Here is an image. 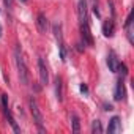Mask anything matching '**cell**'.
Instances as JSON below:
<instances>
[{"label":"cell","mask_w":134,"mask_h":134,"mask_svg":"<svg viewBox=\"0 0 134 134\" xmlns=\"http://www.w3.org/2000/svg\"><path fill=\"white\" fill-rule=\"evenodd\" d=\"M14 60H16V66H18V74H19V81L22 85H29V68L25 65V60H24V55H22V51L19 46H16L14 49Z\"/></svg>","instance_id":"obj_1"},{"label":"cell","mask_w":134,"mask_h":134,"mask_svg":"<svg viewBox=\"0 0 134 134\" xmlns=\"http://www.w3.org/2000/svg\"><path fill=\"white\" fill-rule=\"evenodd\" d=\"M52 30H54V35H55V40H57V44H58V52H60V58L62 62L66 60V47H65V41H63V33H62V24H54L52 25Z\"/></svg>","instance_id":"obj_2"},{"label":"cell","mask_w":134,"mask_h":134,"mask_svg":"<svg viewBox=\"0 0 134 134\" xmlns=\"http://www.w3.org/2000/svg\"><path fill=\"white\" fill-rule=\"evenodd\" d=\"M29 106H30V112H32L33 121L36 123V126H38V128H40V131L43 132V131H44V128H43L44 118H43V114H41V110H40L38 103L35 101V98H32V96H30V99H29Z\"/></svg>","instance_id":"obj_3"},{"label":"cell","mask_w":134,"mask_h":134,"mask_svg":"<svg viewBox=\"0 0 134 134\" xmlns=\"http://www.w3.org/2000/svg\"><path fill=\"white\" fill-rule=\"evenodd\" d=\"M38 71H40V82H41V85H47L49 84V70H47L43 57L38 58Z\"/></svg>","instance_id":"obj_4"},{"label":"cell","mask_w":134,"mask_h":134,"mask_svg":"<svg viewBox=\"0 0 134 134\" xmlns=\"http://www.w3.org/2000/svg\"><path fill=\"white\" fill-rule=\"evenodd\" d=\"M81 35H82L84 44H87V46H93V36H92V33H90L88 22H82V24H81Z\"/></svg>","instance_id":"obj_5"},{"label":"cell","mask_w":134,"mask_h":134,"mask_svg":"<svg viewBox=\"0 0 134 134\" xmlns=\"http://www.w3.org/2000/svg\"><path fill=\"white\" fill-rule=\"evenodd\" d=\"M77 16L79 22H88V14H87V0H79L77 3Z\"/></svg>","instance_id":"obj_6"},{"label":"cell","mask_w":134,"mask_h":134,"mask_svg":"<svg viewBox=\"0 0 134 134\" xmlns=\"http://www.w3.org/2000/svg\"><path fill=\"white\" fill-rule=\"evenodd\" d=\"M103 33H104L106 38H112V36H114V33H115V22H114V18L104 21V24H103Z\"/></svg>","instance_id":"obj_7"},{"label":"cell","mask_w":134,"mask_h":134,"mask_svg":"<svg viewBox=\"0 0 134 134\" xmlns=\"http://www.w3.org/2000/svg\"><path fill=\"white\" fill-rule=\"evenodd\" d=\"M36 29L40 33H46L47 29H49V22H47V18L43 14V13H38L36 16Z\"/></svg>","instance_id":"obj_8"},{"label":"cell","mask_w":134,"mask_h":134,"mask_svg":"<svg viewBox=\"0 0 134 134\" xmlns=\"http://www.w3.org/2000/svg\"><path fill=\"white\" fill-rule=\"evenodd\" d=\"M121 131V121L118 117H112L110 121H109V126H107V132L110 134H115V132H120Z\"/></svg>","instance_id":"obj_9"},{"label":"cell","mask_w":134,"mask_h":134,"mask_svg":"<svg viewBox=\"0 0 134 134\" xmlns=\"http://www.w3.org/2000/svg\"><path fill=\"white\" fill-rule=\"evenodd\" d=\"M118 58L115 57V54L114 52H110L109 55H107V66H109V70L112 71V73H118Z\"/></svg>","instance_id":"obj_10"},{"label":"cell","mask_w":134,"mask_h":134,"mask_svg":"<svg viewBox=\"0 0 134 134\" xmlns=\"http://www.w3.org/2000/svg\"><path fill=\"white\" fill-rule=\"evenodd\" d=\"M114 99H115V101H121V99H125V84H123L121 79L117 82L115 93H114Z\"/></svg>","instance_id":"obj_11"},{"label":"cell","mask_w":134,"mask_h":134,"mask_svg":"<svg viewBox=\"0 0 134 134\" xmlns=\"http://www.w3.org/2000/svg\"><path fill=\"white\" fill-rule=\"evenodd\" d=\"M55 96H57V99L60 103L63 101V82H62V77L60 76L55 77Z\"/></svg>","instance_id":"obj_12"},{"label":"cell","mask_w":134,"mask_h":134,"mask_svg":"<svg viewBox=\"0 0 134 134\" xmlns=\"http://www.w3.org/2000/svg\"><path fill=\"white\" fill-rule=\"evenodd\" d=\"M125 29H126L128 41L132 44V43H134V36H132V18H131V13H129V14H128V18H126V25H125Z\"/></svg>","instance_id":"obj_13"},{"label":"cell","mask_w":134,"mask_h":134,"mask_svg":"<svg viewBox=\"0 0 134 134\" xmlns=\"http://www.w3.org/2000/svg\"><path fill=\"white\" fill-rule=\"evenodd\" d=\"M104 129H103V125H101V121L99 120H95L93 123H92V132H95V134H101Z\"/></svg>","instance_id":"obj_14"},{"label":"cell","mask_w":134,"mask_h":134,"mask_svg":"<svg viewBox=\"0 0 134 134\" xmlns=\"http://www.w3.org/2000/svg\"><path fill=\"white\" fill-rule=\"evenodd\" d=\"M71 120H73V132H79L81 131V123H79V117L76 114L71 115Z\"/></svg>","instance_id":"obj_15"},{"label":"cell","mask_w":134,"mask_h":134,"mask_svg":"<svg viewBox=\"0 0 134 134\" xmlns=\"http://www.w3.org/2000/svg\"><path fill=\"white\" fill-rule=\"evenodd\" d=\"M118 71H121L123 76L128 74V68H126V65H125V63H118Z\"/></svg>","instance_id":"obj_16"},{"label":"cell","mask_w":134,"mask_h":134,"mask_svg":"<svg viewBox=\"0 0 134 134\" xmlns=\"http://www.w3.org/2000/svg\"><path fill=\"white\" fill-rule=\"evenodd\" d=\"M79 88H81V92H82V93H85V95L88 93V87H87L85 84H81V87H79Z\"/></svg>","instance_id":"obj_17"},{"label":"cell","mask_w":134,"mask_h":134,"mask_svg":"<svg viewBox=\"0 0 134 134\" xmlns=\"http://www.w3.org/2000/svg\"><path fill=\"white\" fill-rule=\"evenodd\" d=\"M3 2H5V7L10 10V8H13V0H3Z\"/></svg>","instance_id":"obj_18"},{"label":"cell","mask_w":134,"mask_h":134,"mask_svg":"<svg viewBox=\"0 0 134 134\" xmlns=\"http://www.w3.org/2000/svg\"><path fill=\"white\" fill-rule=\"evenodd\" d=\"M112 104H104V110H112Z\"/></svg>","instance_id":"obj_19"},{"label":"cell","mask_w":134,"mask_h":134,"mask_svg":"<svg viewBox=\"0 0 134 134\" xmlns=\"http://www.w3.org/2000/svg\"><path fill=\"white\" fill-rule=\"evenodd\" d=\"M0 36H2V25H0Z\"/></svg>","instance_id":"obj_20"},{"label":"cell","mask_w":134,"mask_h":134,"mask_svg":"<svg viewBox=\"0 0 134 134\" xmlns=\"http://www.w3.org/2000/svg\"><path fill=\"white\" fill-rule=\"evenodd\" d=\"M21 2H27V0H21Z\"/></svg>","instance_id":"obj_21"}]
</instances>
